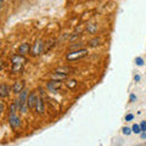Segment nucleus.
Wrapping results in <instances>:
<instances>
[{"label": "nucleus", "mask_w": 146, "mask_h": 146, "mask_svg": "<svg viewBox=\"0 0 146 146\" xmlns=\"http://www.w3.org/2000/svg\"><path fill=\"white\" fill-rule=\"evenodd\" d=\"M131 130H133L134 134H141L143 131H141V128H140V124H133L131 127Z\"/></svg>", "instance_id": "2eb2a0df"}, {"label": "nucleus", "mask_w": 146, "mask_h": 146, "mask_svg": "<svg viewBox=\"0 0 146 146\" xmlns=\"http://www.w3.org/2000/svg\"><path fill=\"white\" fill-rule=\"evenodd\" d=\"M21 124H22V119L20 116H17V113L16 115H9V125H10L13 130L18 129V128L21 127Z\"/></svg>", "instance_id": "f03ea898"}, {"label": "nucleus", "mask_w": 146, "mask_h": 146, "mask_svg": "<svg viewBox=\"0 0 146 146\" xmlns=\"http://www.w3.org/2000/svg\"><path fill=\"white\" fill-rule=\"evenodd\" d=\"M31 49H32L31 44H28V43H23V44H21V45H20V48H18V54H20V55H23V56H25V55L29 54Z\"/></svg>", "instance_id": "0eeeda50"}, {"label": "nucleus", "mask_w": 146, "mask_h": 146, "mask_svg": "<svg viewBox=\"0 0 146 146\" xmlns=\"http://www.w3.org/2000/svg\"><path fill=\"white\" fill-rule=\"evenodd\" d=\"M43 48H44L43 42L42 40H38V42L34 44V46H33V56H38L39 54H42Z\"/></svg>", "instance_id": "6e6552de"}, {"label": "nucleus", "mask_w": 146, "mask_h": 146, "mask_svg": "<svg viewBox=\"0 0 146 146\" xmlns=\"http://www.w3.org/2000/svg\"><path fill=\"white\" fill-rule=\"evenodd\" d=\"M12 91V86H10L6 83H3L0 85V96L1 99H6L7 96H10V93Z\"/></svg>", "instance_id": "7ed1b4c3"}, {"label": "nucleus", "mask_w": 146, "mask_h": 146, "mask_svg": "<svg viewBox=\"0 0 146 146\" xmlns=\"http://www.w3.org/2000/svg\"><path fill=\"white\" fill-rule=\"evenodd\" d=\"M134 80H135V82H140V76H139V74H135V76H134Z\"/></svg>", "instance_id": "412c9836"}, {"label": "nucleus", "mask_w": 146, "mask_h": 146, "mask_svg": "<svg viewBox=\"0 0 146 146\" xmlns=\"http://www.w3.org/2000/svg\"><path fill=\"white\" fill-rule=\"evenodd\" d=\"M68 77L67 73H61V72H58V73H54L52 74V80H62V79H66Z\"/></svg>", "instance_id": "9b49d317"}, {"label": "nucleus", "mask_w": 146, "mask_h": 146, "mask_svg": "<svg viewBox=\"0 0 146 146\" xmlns=\"http://www.w3.org/2000/svg\"><path fill=\"white\" fill-rule=\"evenodd\" d=\"M22 66H23V63H12V68H11V71H12V72L21 71V70H22Z\"/></svg>", "instance_id": "ddd939ff"}, {"label": "nucleus", "mask_w": 146, "mask_h": 146, "mask_svg": "<svg viewBox=\"0 0 146 146\" xmlns=\"http://www.w3.org/2000/svg\"><path fill=\"white\" fill-rule=\"evenodd\" d=\"M134 119V115L133 113H128V115L125 116V122H130Z\"/></svg>", "instance_id": "a211bd4d"}, {"label": "nucleus", "mask_w": 146, "mask_h": 146, "mask_svg": "<svg viewBox=\"0 0 146 146\" xmlns=\"http://www.w3.org/2000/svg\"><path fill=\"white\" fill-rule=\"evenodd\" d=\"M140 128H141V131H146V121H143L140 123Z\"/></svg>", "instance_id": "6ab92c4d"}, {"label": "nucleus", "mask_w": 146, "mask_h": 146, "mask_svg": "<svg viewBox=\"0 0 146 146\" xmlns=\"http://www.w3.org/2000/svg\"><path fill=\"white\" fill-rule=\"evenodd\" d=\"M140 135H141V139H146V131H143Z\"/></svg>", "instance_id": "4be33fe9"}, {"label": "nucleus", "mask_w": 146, "mask_h": 146, "mask_svg": "<svg viewBox=\"0 0 146 146\" xmlns=\"http://www.w3.org/2000/svg\"><path fill=\"white\" fill-rule=\"evenodd\" d=\"M136 95L135 94H130V96H129V102H134V101H136Z\"/></svg>", "instance_id": "aec40b11"}, {"label": "nucleus", "mask_w": 146, "mask_h": 146, "mask_svg": "<svg viewBox=\"0 0 146 146\" xmlns=\"http://www.w3.org/2000/svg\"><path fill=\"white\" fill-rule=\"evenodd\" d=\"M35 112L38 115H44L45 112V105H44V101L42 98H38V101H36V105H35Z\"/></svg>", "instance_id": "423d86ee"}, {"label": "nucleus", "mask_w": 146, "mask_h": 146, "mask_svg": "<svg viewBox=\"0 0 146 146\" xmlns=\"http://www.w3.org/2000/svg\"><path fill=\"white\" fill-rule=\"evenodd\" d=\"M11 62L12 63H25L26 62V58H25L23 55L16 54V55H13V56L11 57Z\"/></svg>", "instance_id": "9d476101"}, {"label": "nucleus", "mask_w": 146, "mask_h": 146, "mask_svg": "<svg viewBox=\"0 0 146 146\" xmlns=\"http://www.w3.org/2000/svg\"><path fill=\"white\" fill-rule=\"evenodd\" d=\"M48 86V89L50 91H56V88H60L61 86V82H58V80H51V82H49V83L46 84Z\"/></svg>", "instance_id": "1a4fd4ad"}, {"label": "nucleus", "mask_w": 146, "mask_h": 146, "mask_svg": "<svg viewBox=\"0 0 146 146\" xmlns=\"http://www.w3.org/2000/svg\"><path fill=\"white\" fill-rule=\"evenodd\" d=\"M122 131H123V134H124V135H130L131 133H133L131 128H128V127H124V128H123Z\"/></svg>", "instance_id": "dca6fc26"}, {"label": "nucleus", "mask_w": 146, "mask_h": 146, "mask_svg": "<svg viewBox=\"0 0 146 146\" xmlns=\"http://www.w3.org/2000/svg\"><path fill=\"white\" fill-rule=\"evenodd\" d=\"M86 54H88V49H79V50H76V51H70L66 55V60L76 61V60H78V58L84 57Z\"/></svg>", "instance_id": "f257e3e1"}, {"label": "nucleus", "mask_w": 146, "mask_h": 146, "mask_svg": "<svg viewBox=\"0 0 146 146\" xmlns=\"http://www.w3.org/2000/svg\"><path fill=\"white\" fill-rule=\"evenodd\" d=\"M0 3H1V5H3V4L5 3V0H0Z\"/></svg>", "instance_id": "5701e85b"}, {"label": "nucleus", "mask_w": 146, "mask_h": 146, "mask_svg": "<svg viewBox=\"0 0 146 146\" xmlns=\"http://www.w3.org/2000/svg\"><path fill=\"white\" fill-rule=\"evenodd\" d=\"M135 63H136V66H144V58L143 57H136L135 58Z\"/></svg>", "instance_id": "f3484780"}, {"label": "nucleus", "mask_w": 146, "mask_h": 146, "mask_svg": "<svg viewBox=\"0 0 146 146\" xmlns=\"http://www.w3.org/2000/svg\"><path fill=\"white\" fill-rule=\"evenodd\" d=\"M88 32L90 34H95L98 32V25L96 23H90V25H88Z\"/></svg>", "instance_id": "f8f14e48"}, {"label": "nucleus", "mask_w": 146, "mask_h": 146, "mask_svg": "<svg viewBox=\"0 0 146 146\" xmlns=\"http://www.w3.org/2000/svg\"><path fill=\"white\" fill-rule=\"evenodd\" d=\"M22 90H25V80H17L16 83L12 85V93L18 95Z\"/></svg>", "instance_id": "39448f33"}, {"label": "nucleus", "mask_w": 146, "mask_h": 146, "mask_svg": "<svg viewBox=\"0 0 146 146\" xmlns=\"http://www.w3.org/2000/svg\"><path fill=\"white\" fill-rule=\"evenodd\" d=\"M36 101H38V96H36V93H35V91H31V93H29V96H28V100H27V105H28L29 110H34V108H35Z\"/></svg>", "instance_id": "20e7f679"}, {"label": "nucleus", "mask_w": 146, "mask_h": 146, "mask_svg": "<svg viewBox=\"0 0 146 146\" xmlns=\"http://www.w3.org/2000/svg\"><path fill=\"white\" fill-rule=\"evenodd\" d=\"M99 44H100V39L99 38H94L93 40H90L89 42V46L90 48H96Z\"/></svg>", "instance_id": "4468645a"}]
</instances>
